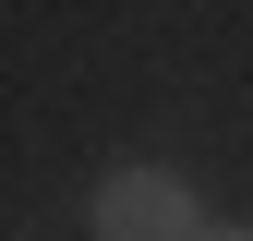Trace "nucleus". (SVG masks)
Masks as SVG:
<instances>
[{
	"mask_svg": "<svg viewBox=\"0 0 253 241\" xmlns=\"http://www.w3.org/2000/svg\"><path fill=\"white\" fill-rule=\"evenodd\" d=\"M205 241H253V229H205Z\"/></svg>",
	"mask_w": 253,
	"mask_h": 241,
	"instance_id": "f03ea898",
	"label": "nucleus"
},
{
	"mask_svg": "<svg viewBox=\"0 0 253 241\" xmlns=\"http://www.w3.org/2000/svg\"><path fill=\"white\" fill-rule=\"evenodd\" d=\"M97 241H205V205L181 169H109L97 181Z\"/></svg>",
	"mask_w": 253,
	"mask_h": 241,
	"instance_id": "f257e3e1",
	"label": "nucleus"
}]
</instances>
